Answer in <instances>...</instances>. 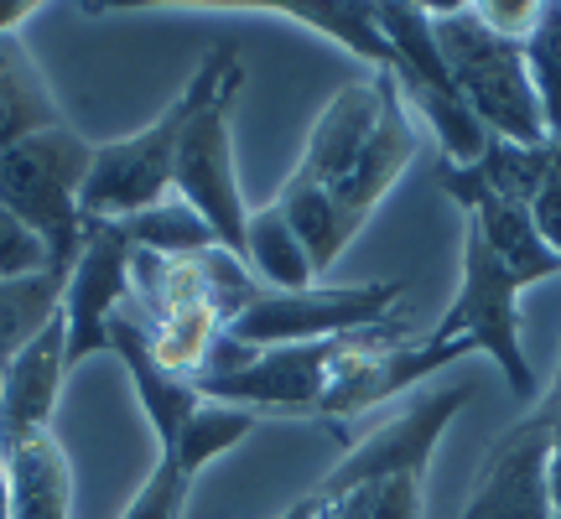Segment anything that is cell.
<instances>
[{"label":"cell","instance_id":"6da1fadb","mask_svg":"<svg viewBox=\"0 0 561 519\" xmlns=\"http://www.w3.org/2000/svg\"><path fill=\"white\" fill-rule=\"evenodd\" d=\"M261 291V280L244 270V260L229 250H208V255H140L130 265V297L140 301V333L151 338L157 354L172 374L198 380L214 343L224 338V327L240 318V307Z\"/></svg>","mask_w":561,"mask_h":519},{"label":"cell","instance_id":"7a4b0ae2","mask_svg":"<svg viewBox=\"0 0 561 519\" xmlns=\"http://www.w3.org/2000/svg\"><path fill=\"white\" fill-rule=\"evenodd\" d=\"M240 53L224 42L193 68V79L182 83V94L161 109L151 125H140L136 136L104 140L94 146L89 177H83V219H130L140 208H157L161 198H172V166H178V146L187 136V125L198 120L208 100L224 83L240 73Z\"/></svg>","mask_w":561,"mask_h":519},{"label":"cell","instance_id":"3957f363","mask_svg":"<svg viewBox=\"0 0 561 519\" xmlns=\"http://www.w3.org/2000/svg\"><path fill=\"white\" fill-rule=\"evenodd\" d=\"M432 16V37L442 47V62L458 83L468 109L494 140H515V146H541L546 120L541 100L530 89V68H525V42H510L489 32L473 5H426Z\"/></svg>","mask_w":561,"mask_h":519},{"label":"cell","instance_id":"277c9868","mask_svg":"<svg viewBox=\"0 0 561 519\" xmlns=\"http://www.w3.org/2000/svg\"><path fill=\"white\" fill-rule=\"evenodd\" d=\"M94 161V140L73 136L68 125L37 130L0 146V208L32 223L58 265H73L83 244V177Z\"/></svg>","mask_w":561,"mask_h":519},{"label":"cell","instance_id":"5b68a950","mask_svg":"<svg viewBox=\"0 0 561 519\" xmlns=\"http://www.w3.org/2000/svg\"><path fill=\"white\" fill-rule=\"evenodd\" d=\"M530 280L520 270H510L473 223H462V280L453 291L447 318L426 333V343H458L468 338L479 354L504 369V380L520 400H536V369L525 359L520 343V291Z\"/></svg>","mask_w":561,"mask_h":519},{"label":"cell","instance_id":"8992f818","mask_svg":"<svg viewBox=\"0 0 561 519\" xmlns=\"http://www.w3.org/2000/svg\"><path fill=\"white\" fill-rule=\"evenodd\" d=\"M380 32L390 37L396 47V62L385 68L396 89H401V100L416 109L426 130L437 136L442 146V161L447 166H473L483 161L489 151V130L479 125V115L468 109V100L458 94V83L447 73V62H442V47L432 37V16H426V5H380Z\"/></svg>","mask_w":561,"mask_h":519},{"label":"cell","instance_id":"52a82bcc","mask_svg":"<svg viewBox=\"0 0 561 519\" xmlns=\"http://www.w3.org/2000/svg\"><path fill=\"white\" fill-rule=\"evenodd\" d=\"M405 297L401 280H359V286H307V291H255L240 318L224 327V338L244 348H291V343L343 338L359 327H380L390 307Z\"/></svg>","mask_w":561,"mask_h":519},{"label":"cell","instance_id":"ba28073f","mask_svg":"<svg viewBox=\"0 0 561 519\" xmlns=\"http://www.w3.org/2000/svg\"><path fill=\"white\" fill-rule=\"evenodd\" d=\"M240 83L244 68L187 125L178 146V166H172V198L187 203L234 260H244V229H250V208H244L240 177H234V130H229V104L240 94Z\"/></svg>","mask_w":561,"mask_h":519},{"label":"cell","instance_id":"9c48e42d","mask_svg":"<svg viewBox=\"0 0 561 519\" xmlns=\"http://www.w3.org/2000/svg\"><path fill=\"white\" fill-rule=\"evenodd\" d=\"M551 426L557 411L536 395L515 426L489 441L473 494L458 519H551Z\"/></svg>","mask_w":561,"mask_h":519},{"label":"cell","instance_id":"30bf717a","mask_svg":"<svg viewBox=\"0 0 561 519\" xmlns=\"http://www.w3.org/2000/svg\"><path fill=\"white\" fill-rule=\"evenodd\" d=\"M130 265H136V244L125 240L121 223L110 219H83L79 260L62 286V322H68V369L94 359L110 348V322L125 312L130 301Z\"/></svg>","mask_w":561,"mask_h":519},{"label":"cell","instance_id":"8fae6325","mask_svg":"<svg viewBox=\"0 0 561 519\" xmlns=\"http://www.w3.org/2000/svg\"><path fill=\"white\" fill-rule=\"evenodd\" d=\"M380 79L369 83H348L339 89L328 109L318 115L312 125V136H307V151H301L297 172L286 177L280 193H297V198H333L343 182L354 177V166H359L364 146L375 136V125H380Z\"/></svg>","mask_w":561,"mask_h":519},{"label":"cell","instance_id":"7c38bea8","mask_svg":"<svg viewBox=\"0 0 561 519\" xmlns=\"http://www.w3.org/2000/svg\"><path fill=\"white\" fill-rule=\"evenodd\" d=\"M62 380H68V322L58 307V318L0 369V458L53 426Z\"/></svg>","mask_w":561,"mask_h":519},{"label":"cell","instance_id":"4fadbf2b","mask_svg":"<svg viewBox=\"0 0 561 519\" xmlns=\"http://www.w3.org/2000/svg\"><path fill=\"white\" fill-rule=\"evenodd\" d=\"M426 515V473H369L343 452V462L318 478L276 519H421Z\"/></svg>","mask_w":561,"mask_h":519},{"label":"cell","instance_id":"5bb4252c","mask_svg":"<svg viewBox=\"0 0 561 519\" xmlns=\"http://www.w3.org/2000/svg\"><path fill=\"white\" fill-rule=\"evenodd\" d=\"M437 182H442V193L468 214V223L483 234V244H489L510 270H520L530 286L561 276V260L541 244L536 219H530V208H525V203H510V198H500L494 187H483V177L473 172V166H447V161H442Z\"/></svg>","mask_w":561,"mask_h":519},{"label":"cell","instance_id":"9a60e30c","mask_svg":"<svg viewBox=\"0 0 561 519\" xmlns=\"http://www.w3.org/2000/svg\"><path fill=\"white\" fill-rule=\"evenodd\" d=\"M5 483H11V519H73L68 515L73 468L53 426L5 452Z\"/></svg>","mask_w":561,"mask_h":519},{"label":"cell","instance_id":"2e32d148","mask_svg":"<svg viewBox=\"0 0 561 519\" xmlns=\"http://www.w3.org/2000/svg\"><path fill=\"white\" fill-rule=\"evenodd\" d=\"M62 109L53 89L42 83L37 62L21 37H0V146L26 140L37 130H58Z\"/></svg>","mask_w":561,"mask_h":519},{"label":"cell","instance_id":"e0dca14e","mask_svg":"<svg viewBox=\"0 0 561 519\" xmlns=\"http://www.w3.org/2000/svg\"><path fill=\"white\" fill-rule=\"evenodd\" d=\"M244 270L261 280L265 291H307L318 286V270L307 260V244L297 240V229L286 223L276 203H265L250 214L244 229Z\"/></svg>","mask_w":561,"mask_h":519},{"label":"cell","instance_id":"ac0fdd59","mask_svg":"<svg viewBox=\"0 0 561 519\" xmlns=\"http://www.w3.org/2000/svg\"><path fill=\"white\" fill-rule=\"evenodd\" d=\"M68 270H73V265H47V270H37V276L0 280V369L16 359L26 343L37 338L47 322L58 318Z\"/></svg>","mask_w":561,"mask_h":519},{"label":"cell","instance_id":"d6986e66","mask_svg":"<svg viewBox=\"0 0 561 519\" xmlns=\"http://www.w3.org/2000/svg\"><path fill=\"white\" fill-rule=\"evenodd\" d=\"M280 16L312 26L322 37L343 42L348 53H359L364 62H375V73H385L396 62V47L380 32V5H339V0H286V5H271Z\"/></svg>","mask_w":561,"mask_h":519},{"label":"cell","instance_id":"ffe728a7","mask_svg":"<svg viewBox=\"0 0 561 519\" xmlns=\"http://www.w3.org/2000/svg\"><path fill=\"white\" fill-rule=\"evenodd\" d=\"M125 229V240L136 244L140 255H161V260H182V255H208V250H224L214 240V229L187 208L182 198H161L157 208H140L130 219H115Z\"/></svg>","mask_w":561,"mask_h":519},{"label":"cell","instance_id":"44dd1931","mask_svg":"<svg viewBox=\"0 0 561 519\" xmlns=\"http://www.w3.org/2000/svg\"><path fill=\"white\" fill-rule=\"evenodd\" d=\"M561 166V146L541 140V146H515V140H489L483 161H473V172L483 177V187H494L500 198L510 203H536L546 182L557 177Z\"/></svg>","mask_w":561,"mask_h":519},{"label":"cell","instance_id":"7402d4cb","mask_svg":"<svg viewBox=\"0 0 561 519\" xmlns=\"http://www.w3.org/2000/svg\"><path fill=\"white\" fill-rule=\"evenodd\" d=\"M525 68H530V89L541 100V120L551 146H561V0L541 5V21L525 37Z\"/></svg>","mask_w":561,"mask_h":519},{"label":"cell","instance_id":"603a6c76","mask_svg":"<svg viewBox=\"0 0 561 519\" xmlns=\"http://www.w3.org/2000/svg\"><path fill=\"white\" fill-rule=\"evenodd\" d=\"M187 494H193V473L178 458L157 452V468L146 473V483L136 488V499H130V509L121 519H182Z\"/></svg>","mask_w":561,"mask_h":519},{"label":"cell","instance_id":"cb8c5ba5","mask_svg":"<svg viewBox=\"0 0 561 519\" xmlns=\"http://www.w3.org/2000/svg\"><path fill=\"white\" fill-rule=\"evenodd\" d=\"M47 265H58L47 240H42L32 223H21L11 208H0V280H21V276H37Z\"/></svg>","mask_w":561,"mask_h":519},{"label":"cell","instance_id":"d4e9b609","mask_svg":"<svg viewBox=\"0 0 561 519\" xmlns=\"http://www.w3.org/2000/svg\"><path fill=\"white\" fill-rule=\"evenodd\" d=\"M473 11H479V21L489 32H500L510 42H525L530 26L541 21V0H479Z\"/></svg>","mask_w":561,"mask_h":519},{"label":"cell","instance_id":"484cf974","mask_svg":"<svg viewBox=\"0 0 561 519\" xmlns=\"http://www.w3.org/2000/svg\"><path fill=\"white\" fill-rule=\"evenodd\" d=\"M530 219H536V234H541V244L561 260V166H557V177H551L541 193H536V203H530Z\"/></svg>","mask_w":561,"mask_h":519},{"label":"cell","instance_id":"4316f807","mask_svg":"<svg viewBox=\"0 0 561 519\" xmlns=\"http://www.w3.org/2000/svg\"><path fill=\"white\" fill-rule=\"evenodd\" d=\"M32 11H42L37 0H0V37H16L21 26L32 21Z\"/></svg>","mask_w":561,"mask_h":519},{"label":"cell","instance_id":"83f0119b","mask_svg":"<svg viewBox=\"0 0 561 519\" xmlns=\"http://www.w3.org/2000/svg\"><path fill=\"white\" fill-rule=\"evenodd\" d=\"M551 411H557V426H551V509L561 515V400L541 395Z\"/></svg>","mask_w":561,"mask_h":519},{"label":"cell","instance_id":"f1b7e54d","mask_svg":"<svg viewBox=\"0 0 561 519\" xmlns=\"http://www.w3.org/2000/svg\"><path fill=\"white\" fill-rule=\"evenodd\" d=\"M0 519H11V483H5V458H0Z\"/></svg>","mask_w":561,"mask_h":519},{"label":"cell","instance_id":"f546056e","mask_svg":"<svg viewBox=\"0 0 561 519\" xmlns=\"http://www.w3.org/2000/svg\"><path fill=\"white\" fill-rule=\"evenodd\" d=\"M546 395H551V400H561V384H557V390H546Z\"/></svg>","mask_w":561,"mask_h":519},{"label":"cell","instance_id":"4dcf8cb0","mask_svg":"<svg viewBox=\"0 0 561 519\" xmlns=\"http://www.w3.org/2000/svg\"><path fill=\"white\" fill-rule=\"evenodd\" d=\"M551 519H561V515H551Z\"/></svg>","mask_w":561,"mask_h":519}]
</instances>
